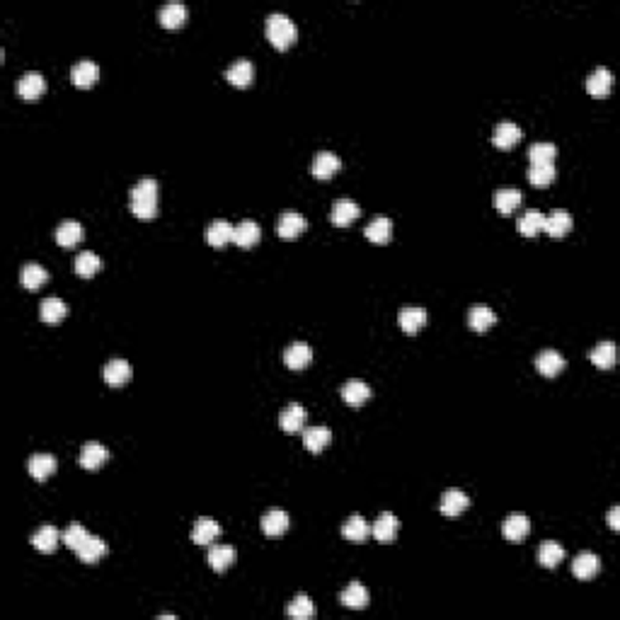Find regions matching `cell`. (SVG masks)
Returning a JSON list of instances; mask_svg holds the SVG:
<instances>
[{"label":"cell","instance_id":"obj_1","mask_svg":"<svg viewBox=\"0 0 620 620\" xmlns=\"http://www.w3.org/2000/svg\"><path fill=\"white\" fill-rule=\"evenodd\" d=\"M158 182L153 177H143L131 187V214L136 218L158 216Z\"/></svg>","mask_w":620,"mask_h":620},{"label":"cell","instance_id":"obj_2","mask_svg":"<svg viewBox=\"0 0 620 620\" xmlns=\"http://www.w3.org/2000/svg\"><path fill=\"white\" fill-rule=\"evenodd\" d=\"M264 27H267V39L276 49H286V46H291L298 37L296 22L286 13H269L267 20H264Z\"/></svg>","mask_w":620,"mask_h":620},{"label":"cell","instance_id":"obj_3","mask_svg":"<svg viewBox=\"0 0 620 620\" xmlns=\"http://www.w3.org/2000/svg\"><path fill=\"white\" fill-rule=\"evenodd\" d=\"M15 90L25 99H37L39 94H44L46 90V78L39 70H27V73H22L20 78H17Z\"/></svg>","mask_w":620,"mask_h":620},{"label":"cell","instance_id":"obj_4","mask_svg":"<svg viewBox=\"0 0 620 620\" xmlns=\"http://www.w3.org/2000/svg\"><path fill=\"white\" fill-rule=\"evenodd\" d=\"M305 228H308V221H305V218L300 216L296 209L281 211L279 221H276V233H279L281 238H286V240L298 238V235L303 233Z\"/></svg>","mask_w":620,"mask_h":620},{"label":"cell","instance_id":"obj_5","mask_svg":"<svg viewBox=\"0 0 620 620\" xmlns=\"http://www.w3.org/2000/svg\"><path fill=\"white\" fill-rule=\"evenodd\" d=\"M339 168H342V161L337 153L332 151H317L310 163V173L312 177H317V180H330Z\"/></svg>","mask_w":620,"mask_h":620},{"label":"cell","instance_id":"obj_6","mask_svg":"<svg viewBox=\"0 0 620 620\" xmlns=\"http://www.w3.org/2000/svg\"><path fill=\"white\" fill-rule=\"evenodd\" d=\"M398 528H400V521L393 511H383L381 516L371 523V535L381 543H391L395 535H398Z\"/></svg>","mask_w":620,"mask_h":620},{"label":"cell","instance_id":"obj_7","mask_svg":"<svg viewBox=\"0 0 620 620\" xmlns=\"http://www.w3.org/2000/svg\"><path fill=\"white\" fill-rule=\"evenodd\" d=\"M107 458H109L107 446H102L99 441H87V444H82V448H80L78 463L85 470H97Z\"/></svg>","mask_w":620,"mask_h":620},{"label":"cell","instance_id":"obj_8","mask_svg":"<svg viewBox=\"0 0 620 620\" xmlns=\"http://www.w3.org/2000/svg\"><path fill=\"white\" fill-rule=\"evenodd\" d=\"M572 228V216L567 209H553L550 214L543 218V230L553 238H562V235L570 233Z\"/></svg>","mask_w":620,"mask_h":620},{"label":"cell","instance_id":"obj_9","mask_svg":"<svg viewBox=\"0 0 620 620\" xmlns=\"http://www.w3.org/2000/svg\"><path fill=\"white\" fill-rule=\"evenodd\" d=\"M521 136L523 131L516 121H499L492 131V143L497 148H511V146H516L521 141Z\"/></svg>","mask_w":620,"mask_h":620},{"label":"cell","instance_id":"obj_10","mask_svg":"<svg viewBox=\"0 0 620 620\" xmlns=\"http://www.w3.org/2000/svg\"><path fill=\"white\" fill-rule=\"evenodd\" d=\"M218 535H221V523L216 518H209V516H202L194 521L192 526V540L199 543V545H211Z\"/></svg>","mask_w":620,"mask_h":620},{"label":"cell","instance_id":"obj_11","mask_svg":"<svg viewBox=\"0 0 620 620\" xmlns=\"http://www.w3.org/2000/svg\"><path fill=\"white\" fill-rule=\"evenodd\" d=\"M226 78L238 87H245L255 80V63L250 58H235L226 68Z\"/></svg>","mask_w":620,"mask_h":620},{"label":"cell","instance_id":"obj_12","mask_svg":"<svg viewBox=\"0 0 620 620\" xmlns=\"http://www.w3.org/2000/svg\"><path fill=\"white\" fill-rule=\"evenodd\" d=\"M468 504H470V497H468V494H465L463 489L451 487V489H446V492L441 494V504H439V509H441V513H446V516H458L460 511L468 509Z\"/></svg>","mask_w":620,"mask_h":620},{"label":"cell","instance_id":"obj_13","mask_svg":"<svg viewBox=\"0 0 620 620\" xmlns=\"http://www.w3.org/2000/svg\"><path fill=\"white\" fill-rule=\"evenodd\" d=\"M427 320H429V312L419 308V305H405V308H400L398 312V322L407 335H415Z\"/></svg>","mask_w":620,"mask_h":620},{"label":"cell","instance_id":"obj_14","mask_svg":"<svg viewBox=\"0 0 620 620\" xmlns=\"http://www.w3.org/2000/svg\"><path fill=\"white\" fill-rule=\"evenodd\" d=\"M97 75H99V66L92 58H80V61H75L73 68H70V80L78 87L92 85V82L97 80Z\"/></svg>","mask_w":620,"mask_h":620},{"label":"cell","instance_id":"obj_15","mask_svg":"<svg viewBox=\"0 0 620 620\" xmlns=\"http://www.w3.org/2000/svg\"><path fill=\"white\" fill-rule=\"evenodd\" d=\"M58 540H61V531L51 526V523H44L32 533V545L39 553H54L58 548Z\"/></svg>","mask_w":620,"mask_h":620},{"label":"cell","instance_id":"obj_16","mask_svg":"<svg viewBox=\"0 0 620 620\" xmlns=\"http://www.w3.org/2000/svg\"><path fill=\"white\" fill-rule=\"evenodd\" d=\"M310 359H312V349H310V344H305V342H291V344L283 349V361H286L288 369H293V371L308 366Z\"/></svg>","mask_w":620,"mask_h":620},{"label":"cell","instance_id":"obj_17","mask_svg":"<svg viewBox=\"0 0 620 620\" xmlns=\"http://www.w3.org/2000/svg\"><path fill=\"white\" fill-rule=\"evenodd\" d=\"M279 424H281L283 432H288V434L300 432V429H303V424H305V410H303V405H300V403H288L281 410Z\"/></svg>","mask_w":620,"mask_h":620},{"label":"cell","instance_id":"obj_18","mask_svg":"<svg viewBox=\"0 0 620 620\" xmlns=\"http://www.w3.org/2000/svg\"><path fill=\"white\" fill-rule=\"evenodd\" d=\"M361 209L354 199H337L332 204V211H330V218H332L335 226H349L354 218H359Z\"/></svg>","mask_w":620,"mask_h":620},{"label":"cell","instance_id":"obj_19","mask_svg":"<svg viewBox=\"0 0 620 620\" xmlns=\"http://www.w3.org/2000/svg\"><path fill=\"white\" fill-rule=\"evenodd\" d=\"M259 235H262V228H259V223L252 221V218H245V221H240L238 226H233V243L240 245V247L255 245L259 240Z\"/></svg>","mask_w":620,"mask_h":620},{"label":"cell","instance_id":"obj_20","mask_svg":"<svg viewBox=\"0 0 620 620\" xmlns=\"http://www.w3.org/2000/svg\"><path fill=\"white\" fill-rule=\"evenodd\" d=\"M599 570H601V560L596 558L592 550L580 553L575 558V562H572V572H575L577 580H592Z\"/></svg>","mask_w":620,"mask_h":620},{"label":"cell","instance_id":"obj_21","mask_svg":"<svg viewBox=\"0 0 620 620\" xmlns=\"http://www.w3.org/2000/svg\"><path fill=\"white\" fill-rule=\"evenodd\" d=\"M332 439V432H330L325 424H315V427H305L303 429V446L308 448L310 453H320L325 446Z\"/></svg>","mask_w":620,"mask_h":620},{"label":"cell","instance_id":"obj_22","mask_svg":"<svg viewBox=\"0 0 620 620\" xmlns=\"http://www.w3.org/2000/svg\"><path fill=\"white\" fill-rule=\"evenodd\" d=\"M209 567L216 572H223L228 570L230 565L238 560V550L233 545H209Z\"/></svg>","mask_w":620,"mask_h":620},{"label":"cell","instance_id":"obj_23","mask_svg":"<svg viewBox=\"0 0 620 620\" xmlns=\"http://www.w3.org/2000/svg\"><path fill=\"white\" fill-rule=\"evenodd\" d=\"M501 531H504V538H509V540H521V538H526V535H528V531H531V521H528L526 513L513 511V513H509V516L504 518V526H501Z\"/></svg>","mask_w":620,"mask_h":620},{"label":"cell","instance_id":"obj_24","mask_svg":"<svg viewBox=\"0 0 620 620\" xmlns=\"http://www.w3.org/2000/svg\"><path fill=\"white\" fill-rule=\"evenodd\" d=\"M27 470L34 480H46L56 470V458L51 453H34L27 460Z\"/></svg>","mask_w":620,"mask_h":620},{"label":"cell","instance_id":"obj_25","mask_svg":"<svg viewBox=\"0 0 620 620\" xmlns=\"http://www.w3.org/2000/svg\"><path fill=\"white\" fill-rule=\"evenodd\" d=\"M497 322V312H494L489 305H472V308L468 310V325L475 332H485V330H489L492 325Z\"/></svg>","mask_w":620,"mask_h":620},{"label":"cell","instance_id":"obj_26","mask_svg":"<svg viewBox=\"0 0 620 620\" xmlns=\"http://www.w3.org/2000/svg\"><path fill=\"white\" fill-rule=\"evenodd\" d=\"M75 553H78V558L82 560V562L92 565V562H97V560H102L104 555H107V543L99 538V535H87V538L82 540V545Z\"/></svg>","mask_w":620,"mask_h":620},{"label":"cell","instance_id":"obj_27","mask_svg":"<svg viewBox=\"0 0 620 620\" xmlns=\"http://www.w3.org/2000/svg\"><path fill=\"white\" fill-rule=\"evenodd\" d=\"M364 235L371 243H388V240L393 238V218L376 216L374 221L364 228Z\"/></svg>","mask_w":620,"mask_h":620},{"label":"cell","instance_id":"obj_28","mask_svg":"<svg viewBox=\"0 0 620 620\" xmlns=\"http://www.w3.org/2000/svg\"><path fill=\"white\" fill-rule=\"evenodd\" d=\"M611 85H613V73L606 66L594 68L592 73H589V78H587V90H589V94H596V97H604V94H608Z\"/></svg>","mask_w":620,"mask_h":620},{"label":"cell","instance_id":"obj_29","mask_svg":"<svg viewBox=\"0 0 620 620\" xmlns=\"http://www.w3.org/2000/svg\"><path fill=\"white\" fill-rule=\"evenodd\" d=\"M102 376L109 386H121V383H126L131 378V364L126 359H112V361L104 364Z\"/></svg>","mask_w":620,"mask_h":620},{"label":"cell","instance_id":"obj_30","mask_svg":"<svg viewBox=\"0 0 620 620\" xmlns=\"http://www.w3.org/2000/svg\"><path fill=\"white\" fill-rule=\"evenodd\" d=\"M259 523H262L264 533L274 538V535L286 533V528H288V523H291V518H288V513L283 511V509H269L262 516V521H259Z\"/></svg>","mask_w":620,"mask_h":620},{"label":"cell","instance_id":"obj_31","mask_svg":"<svg viewBox=\"0 0 620 620\" xmlns=\"http://www.w3.org/2000/svg\"><path fill=\"white\" fill-rule=\"evenodd\" d=\"M565 366H567L565 357L555 349H543L538 357H535V369H538L543 376H558Z\"/></svg>","mask_w":620,"mask_h":620},{"label":"cell","instance_id":"obj_32","mask_svg":"<svg viewBox=\"0 0 620 620\" xmlns=\"http://www.w3.org/2000/svg\"><path fill=\"white\" fill-rule=\"evenodd\" d=\"M228 240H233V226L226 221V218H216L206 226V243L214 245V247H221L226 245Z\"/></svg>","mask_w":620,"mask_h":620},{"label":"cell","instance_id":"obj_33","mask_svg":"<svg viewBox=\"0 0 620 620\" xmlns=\"http://www.w3.org/2000/svg\"><path fill=\"white\" fill-rule=\"evenodd\" d=\"M342 398L349 405H361L371 398V388L369 383L361 381V378H349V381L342 386Z\"/></svg>","mask_w":620,"mask_h":620},{"label":"cell","instance_id":"obj_34","mask_svg":"<svg viewBox=\"0 0 620 620\" xmlns=\"http://www.w3.org/2000/svg\"><path fill=\"white\" fill-rule=\"evenodd\" d=\"M369 533H371V526H369V521H366L361 513H352V516L342 523V535H344V538H349V540L361 543V540L369 538Z\"/></svg>","mask_w":620,"mask_h":620},{"label":"cell","instance_id":"obj_35","mask_svg":"<svg viewBox=\"0 0 620 620\" xmlns=\"http://www.w3.org/2000/svg\"><path fill=\"white\" fill-rule=\"evenodd\" d=\"M66 312H68L66 300L58 298V296L44 298V300H41V305H39V315H41V320H44V322H58V320H63V317H66Z\"/></svg>","mask_w":620,"mask_h":620},{"label":"cell","instance_id":"obj_36","mask_svg":"<svg viewBox=\"0 0 620 620\" xmlns=\"http://www.w3.org/2000/svg\"><path fill=\"white\" fill-rule=\"evenodd\" d=\"M158 17H161L165 27H180L187 20V5L180 3V0H170V3H165L161 8Z\"/></svg>","mask_w":620,"mask_h":620},{"label":"cell","instance_id":"obj_37","mask_svg":"<svg viewBox=\"0 0 620 620\" xmlns=\"http://www.w3.org/2000/svg\"><path fill=\"white\" fill-rule=\"evenodd\" d=\"M543 216L538 209H526L521 216H518V233L526 235V238H533V235H538L543 230Z\"/></svg>","mask_w":620,"mask_h":620},{"label":"cell","instance_id":"obj_38","mask_svg":"<svg viewBox=\"0 0 620 620\" xmlns=\"http://www.w3.org/2000/svg\"><path fill=\"white\" fill-rule=\"evenodd\" d=\"M521 199H523V194L518 192L516 187H499L497 192H494V206H497L501 214L513 211L518 204H521Z\"/></svg>","mask_w":620,"mask_h":620},{"label":"cell","instance_id":"obj_39","mask_svg":"<svg viewBox=\"0 0 620 620\" xmlns=\"http://www.w3.org/2000/svg\"><path fill=\"white\" fill-rule=\"evenodd\" d=\"M339 601H342V606H347V608H366L369 606V592H366L364 584L352 582L349 587L342 592Z\"/></svg>","mask_w":620,"mask_h":620},{"label":"cell","instance_id":"obj_40","mask_svg":"<svg viewBox=\"0 0 620 620\" xmlns=\"http://www.w3.org/2000/svg\"><path fill=\"white\" fill-rule=\"evenodd\" d=\"M589 359H592L599 369H611V366L616 364V344H613L611 339L599 342V344L589 352Z\"/></svg>","mask_w":620,"mask_h":620},{"label":"cell","instance_id":"obj_41","mask_svg":"<svg viewBox=\"0 0 620 620\" xmlns=\"http://www.w3.org/2000/svg\"><path fill=\"white\" fill-rule=\"evenodd\" d=\"M80 238H82V226H80L78 221H73V218H68V221L58 223V228H56V240H58V245H63V247H73Z\"/></svg>","mask_w":620,"mask_h":620},{"label":"cell","instance_id":"obj_42","mask_svg":"<svg viewBox=\"0 0 620 620\" xmlns=\"http://www.w3.org/2000/svg\"><path fill=\"white\" fill-rule=\"evenodd\" d=\"M20 279H22V286L25 288H39L41 283L49 279V271L41 267L39 262H27L20 271Z\"/></svg>","mask_w":620,"mask_h":620},{"label":"cell","instance_id":"obj_43","mask_svg":"<svg viewBox=\"0 0 620 620\" xmlns=\"http://www.w3.org/2000/svg\"><path fill=\"white\" fill-rule=\"evenodd\" d=\"M538 560L543 567H558L565 560V548L555 540H543L538 548Z\"/></svg>","mask_w":620,"mask_h":620},{"label":"cell","instance_id":"obj_44","mask_svg":"<svg viewBox=\"0 0 620 620\" xmlns=\"http://www.w3.org/2000/svg\"><path fill=\"white\" fill-rule=\"evenodd\" d=\"M99 267H102V257L92 250H82V252H78V257H75V271H78L80 276L97 274Z\"/></svg>","mask_w":620,"mask_h":620},{"label":"cell","instance_id":"obj_45","mask_svg":"<svg viewBox=\"0 0 620 620\" xmlns=\"http://www.w3.org/2000/svg\"><path fill=\"white\" fill-rule=\"evenodd\" d=\"M286 613H288V616H291V618L308 620V618L315 616V604H312L310 596L298 594V596H293V601L286 606Z\"/></svg>","mask_w":620,"mask_h":620},{"label":"cell","instance_id":"obj_46","mask_svg":"<svg viewBox=\"0 0 620 620\" xmlns=\"http://www.w3.org/2000/svg\"><path fill=\"white\" fill-rule=\"evenodd\" d=\"M528 182L535 187L550 185L555 180V163H531L528 165Z\"/></svg>","mask_w":620,"mask_h":620},{"label":"cell","instance_id":"obj_47","mask_svg":"<svg viewBox=\"0 0 620 620\" xmlns=\"http://www.w3.org/2000/svg\"><path fill=\"white\" fill-rule=\"evenodd\" d=\"M555 156H558V146L550 143V141H535V143L528 146L531 163H555Z\"/></svg>","mask_w":620,"mask_h":620},{"label":"cell","instance_id":"obj_48","mask_svg":"<svg viewBox=\"0 0 620 620\" xmlns=\"http://www.w3.org/2000/svg\"><path fill=\"white\" fill-rule=\"evenodd\" d=\"M87 535H90V533H87V528L82 526V523L75 521V523H68V526L61 531V543H66L70 550H78Z\"/></svg>","mask_w":620,"mask_h":620},{"label":"cell","instance_id":"obj_49","mask_svg":"<svg viewBox=\"0 0 620 620\" xmlns=\"http://www.w3.org/2000/svg\"><path fill=\"white\" fill-rule=\"evenodd\" d=\"M608 526H611L613 531L620 528V506H611V511H608Z\"/></svg>","mask_w":620,"mask_h":620}]
</instances>
